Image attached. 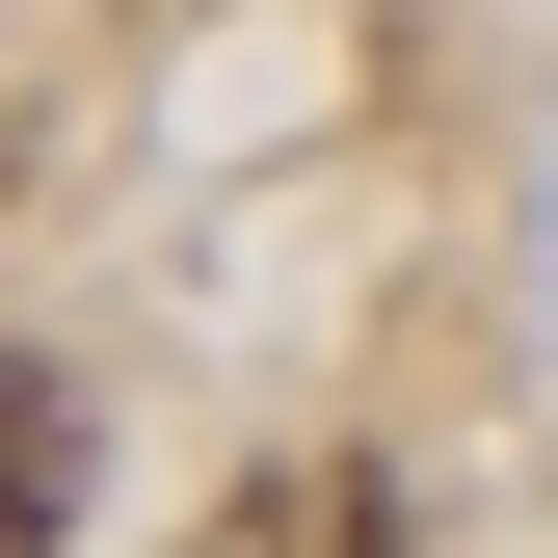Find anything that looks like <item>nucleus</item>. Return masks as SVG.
I'll list each match as a JSON object with an SVG mask.
<instances>
[{
    "instance_id": "f03ea898",
    "label": "nucleus",
    "mask_w": 558,
    "mask_h": 558,
    "mask_svg": "<svg viewBox=\"0 0 558 558\" xmlns=\"http://www.w3.org/2000/svg\"><path fill=\"white\" fill-rule=\"evenodd\" d=\"M266 558H399V506H373V478H293V532H266Z\"/></svg>"
},
{
    "instance_id": "f257e3e1",
    "label": "nucleus",
    "mask_w": 558,
    "mask_h": 558,
    "mask_svg": "<svg viewBox=\"0 0 558 558\" xmlns=\"http://www.w3.org/2000/svg\"><path fill=\"white\" fill-rule=\"evenodd\" d=\"M53 532H81V373L0 345V558H53Z\"/></svg>"
}]
</instances>
